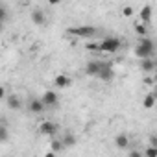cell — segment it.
<instances>
[{
  "label": "cell",
  "instance_id": "obj_3",
  "mask_svg": "<svg viewBox=\"0 0 157 157\" xmlns=\"http://www.w3.org/2000/svg\"><path fill=\"white\" fill-rule=\"evenodd\" d=\"M68 33L80 37V39H89V37H94L98 33V30L93 26H76V28H68Z\"/></svg>",
  "mask_w": 157,
  "mask_h": 157
},
{
  "label": "cell",
  "instance_id": "obj_25",
  "mask_svg": "<svg viewBox=\"0 0 157 157\" xmlns=\"http://www.w3.org/2000/svg\"><path fill=\"white\" fill-rule=\"evenodd\" d=\"M48 2H50L52 6H56V4H59V0H48Z\"/></svg>",
  "mask_w": 157,
  "mask_h": 157
},
{
  "label": "cell",
  "instance_id": "obj_11",
  "mask_svg": "<svg viewBox=\"0 0 157 157\" xmlns=\"http://www.w3.org/2000/svg\"><path fill=\"white\" fill-rule=\"evenodd\" d=\"M140 21H142L144 24H150V22H151V8H150V6H144V8L140 10Z\"/></svg>",
  "mask_w": 157,
  "mask_h": 157
},
{
  "label": "cell",
  "instance_id": "obj_13",
  "mask_svg": "<svg viewBox=\"0 0 157 157\" xmlns=\"http://www.w3.org/2000/svg\"><path fill=\"white\" fill-rule=\"evenodd\" d=\"M100 67H102V61H91V63H87V74L96 76L98 70H100Z\"/></svg>",
  "mask_w": 157,
  "mask_h": 157
},
{
  "label": "cell",
  "instance_id": "obj_14",
  "mask_svg": "<svg viewBox=\"0 0 157 157\" xmlns=\"http://www.w3.org/2000/svg\"><path fill=\"white\" fill-rule=\"evenodd\" d=\"M115 142H117V146H118V148H128L129 139H128V135H126V133H120V135L115 139Z\"/></svg>",
  "mask_w": 157,
  "mask_h": 157
},
{
  "label": "cell",
  "instance_id": "obj_17",
  "mask_svg": "<svg viewBox=\"0 0 157 157\" xmlns=\"http://www.w3.org/2000/svg\"><path fill=\"white\" fill-rule=\"evenodd\" d=\"M10 139V131L6 126H0V142H6Z\"/></svg>",
  "mask_w": 157,
  "mask_h": 157
},
{
  "label": "cell",
  "instance_id": "obj_5",
  "mask_svg": "<svg viewBox=\"0 0 157 157\" xmlns=\"http://www.w3.org/2000/svg\"><path fill=\"white\" fill-rule=\"evenodd\" d=\"M56 131H57V124H54V122L44 120V122H41V124H39V133H43V135L54 137V135H56Z\"/></svg>",
  "mask_w": 157,
  "mask_h": 157
},
{
  "label": "cell",
  "instance_id": "obj_10",
  "mask_svg": "<svg viewBox=\"0 0 157 157\" xmlns=\"http://www.w3.org/2000/svg\"><path fill=\"white\" fill-rule=\"evenodd\" d=\"M28 107H30L32 113H43L44 111V104L41 102V98H32L30 104H28Z\"/></svg>",
  "mask_w": 157,
  "mask_h": 157
},
{
  "label": "cell",
  "instance_id": "obj_4",
  "mask_svg": "<svg viewBox=\"0 0 157 157\" xmlns=\"http://www.w3.org/2000/svg\"><path fill=\"white\" fill-rule=\"evenodd\" d=\"M113 76H115L113 67H111L109 63H102V67H100L96 78H98V80H104V82H109V80H113Z\"/></svg>",
  "mask_w": 157,
  "mask_h": 157
},
{
  "label": "cell",
  "instance_id": "obj_23",
  "mask_svg": "<svg viewBox=\"0 0 157 157\" xmlns=\"http://www.w3.org/2000/svg\"><path fill=\"white\" fill-rule=\"evenodd\" d=\"M4 98H6V89L0 85V100H4Z\"/></svg>",
  "mask_w": 157,
  "mask_h": 157
},
{
  "label": "cell",
  "instance_id": "obj_7",
  "mask_svg": "<svg viewBox=\"0 0 157 157\" xmlns=\"http://www.w3.org/2000/svg\"><path fill=\"white\" fill-rule=\"evenodd\" d=\"M70 83H72V80H70L67 74H57V76L54 78V85L59 87V89H65V87H68Z\"/></svg>",
  "mask_w": 157,
  "mask_h": 157
},
{
  "label": "cell",
  "instance_id": "obj_24",
  "mask_svg": "<svg viewBox=\"0 0 157 157\" xmlns=\"http://www.w3.org/2000/svg\"><path fill=\"white\" fill-rule=\"evenodd\" d=\"M144 83H146V85H153V80H151V78H146Z\"/></svg>",
  "mask_w": 157,
  "mask_h": 157
},
{
  "label": "cell",
  "instance_id": "obj_6",
  "mask_svg": "<svg viewBox=\"0 0 157 157\" xmlns=\"http://www.w3.org/2000/svg\"><path fill=\"white\" fill-rule=\"evenodd\" d=\"M41 102L44 104V107H52V105H56V104H57V94H56L54 91H46V93L43 94Z\"/></svg>",
  "mask_w": 157,
  "mask_h": 157
},
{
  "label": "cell",
  "instance_id": "obj_22",
  "mask_svg": "<svg viewBox=\"0 0 157 157\" xmlns=\"http://www.w3.org/2000/svg\"><path fill=\"white\" fill-rule=\"evenodd\" d=\"M146 155H150V157L157 155V148H150V150H146Z\"/></svg>",
  "mask_w": 157,
  "mask_h": 157
},
{
  "label": "cell",
  "instance_id": "obj_8",
  "mask_svg": "<svg viewBox=\"0 0 157 157\" xmlns=\"http://www.w3.org/2000/svg\"><path fill=\"white\" fill-rule=\"evenodd\" d=\"M32 21H33V24H37V26L46 24V17H44L43 10H33V11H32Z\"/></svg>",
  "mask_w": 157,
  "mask_h": 157
},
{
  "label": "cell",
  "instance_id": "obj_1",
  "mask_svg": "<svg viewBox=\"0 0 157 157\" xmlns=\"http://www.w3.org/2000/svg\"><path fill=\"white\" fill-rule=\"evenodd\" d=\"M153 52H155V44H153V41H151L150 37H146V35L140 37V44L135 48V56L140 57V59H144V57H151Z\"/></svg>",
  "mask_w": 157,
  "mask_h": 157
},
{
  "label": "cell",
  "instance_id": "obj_19",
  "mask_svg": "<svg viewBox=\"0 0 157 157\" xmlns=\"http://www.w3.org/2000/svg\"><path fill=\"white\" fill-rule=\"evenodd\" d=\"M61 150H63V142L61 140H54L52 142V151L56 153V151H61Z\"/></svg>",
  "mask_w": 157,
  "mask_h": 157
},
{
  "label": "cell",
  "instance_id": "obj_18",
  "mask_svg": "<svg viewBox=\"0 0 157 157\" xmlns=\"http://www.w3.org/2000/svg\"><path fill=\"white\" fill-rule=\"evenodd\" d=\"M61 142H63V146H74L76 144V139H74V135H65V139Z\"/></svg>",
  "mask_w": 157,
  "mask_h": 157
},
{
  "label": "cell",
  "instance_id": "obj_21",
  "mask_svg": "<svg viewBox=\"0 0 157 157\" xmlns=\"http://www.w3.org/2000/svg\"><path fill=\"white\" fill-rule=\"evenodd\" d=\"M4 19H6V10H4V8H0V30H2V22H4Z\"/></svg>",
  "mask_w": 157,
  "mask_h": 157
},
{
  "label": "cell",
  "instance_id": "obj_9",
  "mask_svg": "<svg viewBox=\"0 0 157 157\" xmlns=\"http://www.w3.org/2000/svg\"><path fill=\"white\" fill-rule=\"evenodd\" d=\"M6 102H8V107L10 109H21L22 107V102H21V98L17 96V94H10V96H6Z\"/></svg>",
  "mask_w": 157,
  "mask_h": 157
},
{
  "label": "cell",
  "instance_id": "obj_12",
  "mask_svg": "<svg viewBox=\"0 0 157 157\" xmlns=\"http://www.w3.org/2000/svg\"><path fill=\"white\" fill-rule=\"evenodd\" d=\"M140 68H142L144 72H151V70L155 68V61H153L151 57H144L142 63H140Z\"/></svg>",
  "mask_w": 157,
  "mask_h": 157
},
{
  "label": "cell",
  "instance_id": "obj_2",
  "mask_svg": "<svg viewBox=\"0 0 157 157\" xmlns=\"http://www.w3.org/2000/svg\"><path fill=\"white\" fill-rule=\"evenodd\" d=\"M120 48V39L118 37H105L100 44H96V52H105V54H115Z\"/></svg>",
  "mask_w": 157,
  "mask_h": 157
},
{
  "label": "cell",
  "instance_id": "obj_15",
  "mask_svg": "<svg viewBox=\"0 0 157 157\" xmlns=\"http://www.w3.org/2000/svg\"><path fill=\"white\" fill-rule=\"evenodd\" d=\"M142 105L146 107V109H151L153 105H155V94L153 93H150L146 98H144V102H142Z\"/></svg>",
  "mask_w": 157,
  "mask_h": 157
},
{
  "label": "cell",
  "instance_id": "obj_16",
  "mask_svg": "<svg viewBox=\"0 0 157 157\" xmlns=\"http://www.w3.org/2000/svg\"><path fill=\"white\" fill-rule=\"evenodd\" d=\"M135 32H137L140 37H144V35H148V26H146L144 22H137V24H135Z\"/></svg>",
  "mask_w": 157,
  "mask_h": 157
},
{
  "label": "cell",
  "instance_id": "obj_20",
  "mask_svg": "<svg viewBox=\"0 0 157 157\" xmlns=\"http://www.w3.org/2000/svg\"><path fill=\"white\" fill-rule=\"evenodd\" d=\"M122 15H124V17H131V15H133V8H129V6L124 8V10H122Z\"/></svg>",
  "mask_w": 157,
  "mask_h": 157
}]
</instances>
